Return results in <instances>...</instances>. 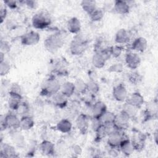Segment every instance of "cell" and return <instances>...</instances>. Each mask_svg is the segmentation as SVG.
I'll return each mask as SVG.
<instances>
[{"label": "cell", "instance_id": "cell-1", "mask_svg": "<svg viewBox=\"0 0 158 158\" xmlns=\"http://www.w3.org/2000/svg\"><path fill=\"white\" fill-rule=\"evenodd\" d=\"M63 43V39L58 35H51L49 36L44 42L45 48L51 52L57 51L62 46Z\"/></svg>", "mask_w": 158, "mask_h": 158}, {"label": "cell", "instance_id": "cell-2", "mask_svg": "<svg viewBox=\"0 0 158 158\" xmlns=\"http://www.w3.org/2000/svg\"><path fill=\"white\" fill-rule=\"evenodd\" d=\"M51 23L49 15L44 12L36 14L32 18V25L36 29H43L49 26Z\"/></svg>", "mask_w": 158, "mask_h": 158}, {"label": "cell", "instance_id": "cell-3", "mask_svg": "<svg viewBox=\"0 0 158 158\" xmlns=\"http://www.w3.org/2000/svg\"><path fill=\"white\" fill-rule=\"evenodd\" d=\"M60 86L61 85L59 82L56 79L50 78L44 84L41 92L44 95L53 96L59 91L60 89Z\"/></svg>", "mask_w": 158, "mask_h": 158}, {"label": "cell", "instance_id": "cell-4", "mask_svg": "<svg viewBox=\"0 0 158 158\" xmlns=\"http://www.w3.org/2000/svg\"><path fill=\"white\" fill-rule=\"evenodd\" d=\"M120 130L114 129L108 134L107 143L111 148L119 147L121 142L125 139L123 134L120 132Z\"/></svg>", "mask_w": 158, "mask_h": 158}, {"label": "cell", "instance_id": "cell-5", "mask_svg": "<svg viewBox=\"0 0 158 158\" xmlns=\"http://www.w3.org/2000/svg\"><path fill=\"white\" fill-rule=\"evenodd\" d=\"M40 39V36L37 32L31 31L22 36L21 43L25 46H33L36 44Z\"/></svg>", "mask_w": 158, "mask_h": 158}, {"label": "cell", "instance_id": "cell-6", "mask_svg": "<svg viewBox=\"0 0 158 158\" xmlns=\"http://www.w3.org/2000/svg\"><path fill=\"white\" fill-rule=\"evenodd\" d=\"M129 118L130 117L123 112H121L118 115H115L113 123L114 128L118 130H122L127 128L128 125Z\"/></svg>", "mask_w": 158, "mask_h": 158}, {"label": "cell", "instance_id": "cell-7", "mask_svg": "<svg viewBox=\"0 0 158 158\" xmlns=\"http://www.w3.org/2000/svg\"><path fill=\"white\" fill-rule=\"evenodd\" d=\"M86 49V44L80 38L73 40L70 45V50L73 55L81 54Z\"/></svg>", "mask_w": 158, "mask_h": 158}, {"label": "cell", "instance_id": "cell-8", "mask_svg": "<svg viewBox=\"0 0 158 158\" xmlns=\"http://www.w3.org/2000/svg\"><path fill=\"white\" fill-rule=\"evenodd\" d=\"M4 125V128H19L20 119L14 114H7L4 119L3 122H1V127Z\"/></svg>", "mask_w": 158, "mask_h": 158}, {"label": "cell", "instance_id": "cell-9", "mask_svg": "<svg viewBox=\"0 0 158 158\" xmlns=\"http://www.w3.org/2000/svg\"><path fill=\"white\" fill-rule=\"evenodd\" d=\"M125 62L130 69H136L140 64L141 58L137 53L129 52L126 55Z\"/></svg>", "mask_w": 158, "mask_h": 158}, {"label": "cell", "instance_id": "cell-10", "mask_svg": "<svg viewBox=\"0 0 158 158\" xmlns=\"http://www.w3.org/2000/svg\"><path fill=\"white\" fill-rule=\"evenodd\" d=\"M112 94L114 99L120 102L124 101L127 98V91L122 85H118L113 88Z\"/></svg>", "mask_w": 158, "mask_h": 158}, {"label": "cell", "instance_id": "cell-11", "mask_svg": "<svg viewBox=\"0 0 158 158\" xmlns=\"http://www.w3.org/2000/svg\"><path fill=\"white\" fill-rule=\"evenodd\" d=\"M126 101L127 103L138 108L143 105L144 102V98L140 93H134L129 96H127Z\"/></svg>", "mask_w": 158, "mask_h": 158}, {"label": "cell", "instance_id": "cell-12", "mask_svg": "<svg viewBox=\"0 0 158 158\" xmlns=\"http://www.w3.org/2000/svg\"><path fill=\"white\" fill-rule=\"evenodd\" d=\"M107 111V107L106 104L101 102H96L93 106L92 113L94 118L99 119Z\"/></svg>", "mask_w": 158, "mask_h": 158}, {"label": "cell", "instance_id": "cell-13", "mask_svg": "<svg viewBox=\"0 0 158 158\" xmlns=\"http://www.w3.org/2000/svg\"><path fill=\"white\" fill-rule=\"evenodd\" d=\"M114 9L117 13L121 15H125L129 12L130 6L127 1H115L114 4Z\"/></svg>", "mask_w": 158, "mask_h": 158}, {"label": "cell", "instance_id": "cell-14", "mask_svg": "<svg viewBox=\"0 0 158 158\" xmlns=\"http://www.w3.org/2000/svg\"><path fill=\"white\" fill-rule=\"evenodd\" d=\"M148 46L147 40L143 37L136 38L132 43V48L137 52H144Z\"/></svg>", "mask_w": 158, "mask_h": 158}, {"label": "cell", "instance_id": "cell-15", "mask_svg": "<svg viewBox=\"0 0 158 158\" xmlns=\"http://www.w3.org/2000/svg\"><path fill=\"white\" fill-rule=\"evenodd\" d=\"M107 58L102 52H96L92 57L93 65L98 69L103 67L106 64V61Z\"/></svg>", "mask_w": 158, "mask_h": 158}, {"label": "cell", "instance_id": "cell-16", "mask_svg": "<svg viewBox=\"0 0 158 158\" xmlns=\"http://www.w3.org/2000/svg\"><path fill=\"white\" fill-rule=\"evenodd\" d=\"M21 99V94L9 93V98L8 100V104L9 108L12 110H17L20 106Z\"/></svg>", "mask_w": 158, "mask_h": 158}, {"label": "cell", "instance_id": "cell-17", "mask_svg": "<svg viewBox=\"0 0 158 158\" xmlns=\"http://www.w3.org/2000/svg\"><path fill=\"white\" fill-rule=\"evenodd\" d=\"M130 40V35L127 30L122 28L117 31L115 35V41L118 44H125Z\"/></svg>", "mask_w": 158, "mask_h": 158}, {"label": "cell", "instance_id": "cell-18", "mask_svg": "<svg viewBox=\"0 0 158 158\" xmlns=\"http://www.w3.org/2000/svg\"><path fill=\"white\" fill-rule=\"evenodd\" d=\"M67 28L72 33H78L81 30L80 21L76 17L71 18L67 22Z\"/></svg>", "mask_w": 158, "mask_h": 158}, {"label": "cell", "instance_id": "cell-19", "mask_svg": "<svg viewBox=\"0 0 158 158\" xmlns=\"http://www.w3.org/2000/svg\"><path fill=\"white\" fill-rule=\"evenodd\" d=\"M56 128L58 131L63 133H67L71 131L72 125L70 121L67 119L60 120L56 125Z\"/></svg>", "mask_w": 158, "mask_h": 158}, {"label": "cell", "instance_id": "cell-20", "mask_svg": "<svg viewBox=\"0 0 158 158\" xmlns=\"http://www.w3.org/2000/svg\"><path fill=\"white\" fill-rule=\"evenodd\" d=\"M40 149L44 155H52L54 153V145L52 142L45 140L41 143Z\"/></svg>", "mask_w": 158, "mask_h": 158}, {"label": "cell", "instance_id": "cell-21", "mask_svg": "<svg viewBox=\"0 0 158 158\" xmlns=\"http://www.w3.org/2000/svg\"><path fill=\"white\" fill-rule=\"evenodd\" d=\"M119 147L120 148L121 151L127 156H129L135 150V148L132 143L127 139H124L121 142Z\"/></svg>", "mask_w": 158, "mask_h": 158}, {"label": "cell", "instance_id": "cell-22", "mask_svg": "<svg viewBox=\"0 0 158 158\" xmlns=\"http://www.w3.org/2000/svg\"><path fill=\"white\" fill-rule=\"evenodd\" d=\"M15 149L8 144H4L1 145V156L6 157H13L16 156Z\"/></svg>", "mask_w": 158, "mask_h": 158}, {"label": "cell", "instance_id": "cell-23", "mask_svg": "<svg viewBox=\"0 0 158 158\" xmlns=\"http://www.w3.org/2000/svg\"><path fill=\"white\" fill-rule=\"evenodd\" d=\"M75 91V87L73 83L67 81L60 86V92L65 94L67 97L72 96Z\"/></svg>", "mask_w": 158, "mask_h": 158}, {"label": "cell", "instance_id": "cell-24", "mask_svg": "<svg viewBox=\"0 0 158 158\" xmlns=\"http://www.w3.org/2000/svg\"><path fill=\"white\" fill-rule=\"evenodd\" d=\"M67 98L68 97H67L62 92L59 91L53 95L54 102L57 106L59 107H65L67 103Z\"/></svg>", "mask_w": 158, "mask_h": 158}, {"label": "cell", "instance_id": "cell-25", "mask_svg": "<svg viewBox=\"0 0 158 158\" xmlns=\"http://www.w3.org/2000/svg\"><path fill=\"white\" fill-rule=\"evenodd\" d=\"M34 120L31 117L24 116L20 119L19 128L24 130H28L34 126Z\"/></svg>", "mask_w": 158, "mask_h": 158}, {"label": "cell", "instance_id": "cell-26", "mask_svg": "<svg viewBox=\"0 0 158 158\" xmlns=\"http://www.w3.org/2000/svg\"><path fill=\"white\" fill-rule=\"evenodd\" d=\"M81 6L84 11H85L88 15L92 13L97 7L96 2L91 0H85L81 2Z\"/></svg>", "mask_w": 158, "mask_h": 158}, {"label": "cell", "instance_id": "cell-27", "mask_svg": "<svg viewBox=\"0 0 158 158\" xmlns=\"http://www.w3.org/2000/svg\"><path fill=\"white\" fill-rule=\"evenodd\" d=\"M76 125L78 129L81 132L85 133L88 127L86 117L83 115H80V116H78L76 120Z\"/></svg>", "mask_w": 158, "mask_h": 158}, {"label": "cell", "instance_id": "cell-28", "mask_svg": "<svg viewBox=\"0 0 158 158\" xmlns=\"http://www.w3.org/2000/svg\"><path fill=\"white\" fill-rule=\"evenodd\" d=\"M115 115L110 112H106L99 118L101 123L105 125H113Z\"/></svg>", "mask_w": 158, "mask_h": 158}, {"label": "cell", "instance_id": "cell-29", "mask_svg": "<svg viewBox=\"0 0 158 158\" xmlns=\"http://www.w3.org/2000/svg\"><path fill=\"white\" fill-rule=\"evenodd\" d=\"M91 20L93 22L100 21L104 17V12L101 9L96 8L92 13L89 15Z\"/></svg>", "mask_w": 158, "mask_h": 158}, {"label": "cell", "instance_id": "cell-30", "mask_svg": "<svg viewBox=\"0 0 158 158\" xmlns=\"http://www.w3.org/2000/svg\"><path fill=\"white\" fill-rule=\"evenodd\" d=\"M136 107H134L133 106L126 102L125 104L123 107V110L122 112L125 113L127 115H128L129 117L133 116L136 114Z\"/></svg>", "mask_w": 158, "mask_h": 158}, {"label": "cell", "instance_id": "cell-31", "mask_svg": "<svg viewBox=\"0 0 158 158\" xmlns=\"http://www.w3.org/2000/svg\"><path fill=\"white\" fill-rule=\"evenodd\" d=\"M74 85L75 87V90H77L80 93H83L87 89V84L80 79L77 80Z\"/></svg>", "mask_w": 158, "mask_h": 158}, {"label": "cell", "instance_id": "cell-32", "mask_svg": "<svg viewBox=\"0 0 158 158\" xmlns=\"http://www.w3.org/2000/svg\"><path fill=\"white\" fill-rule=\"evenodd\" d=\"M10 70V66L8 62L4 60L0 62V73L1 76L7 75Z\"/></svg>", "mask_w": 158, "mask_h": 158}, {"label": "cell", "instance_id": "cell-33", "mask_svg": "<svg viewBox=\"0 0 158 158\" xmlns=\"http://www.w3.org/2000/svg\"><path fill=\"white\" fill-rule=\"evenodd\" d=\"M109 51L111 56L114 57H118L121 54L122 52V49L118 46H114L109 49Z\"/></svg>", "mask_w": 158, "mask_h": 158}, {"label": "cell", "instance_id": "cell-34", "mask_svg": "<svg viewBox=\"0 0 158 158\" xmlns=\"http://www.w3.org/2000/svg\"><path fill=\"white\" fill-rule=\"evenodd\" d=\"M123 65L120 63H116V64H113L109 68L108 71L110 72H117L120 73L123 71Z\"/></svg>", "mask_w": 158, "mask_h": 158}, {"label": "cell", "instance_id": "cell-35", "mask_svg": "<svg viewBox=\"0 0 158 158\" xmlns=\"http://www.w3.org/2000/svg\"><path fill=\"white\" fill-rule=\"evenodd\" d=\"M129 80L132 83L136 85L141 81V77L138 72H132L129 75Z\"/></svg>", "mask_w": 158, "mask_h": 158}, {"label": "cell", "instance_id": "cell-36", "mask_svg": "<svg viewBox=\"0 0 158 158\" xmlns=\"http://www.w3.org/2000/svg\"><path fill=\"white\" fill-rule=\"evenodd\" d=\"M24 138L23 137L22 135H19V134H15L12 136V139L14 142L19 146H22V145L24 144Z\"/></svg>", "mask_w": 158, "mask_h": 158}, {"label": "cell", "instance_id": "cell-37", "mask_svg": "<svg viewBox=\"0 0 158 158\" xmlns=\"http://www.w3.org/2000/svg\"><path fill=\"white\" fill-rule=\"evenodd\" d=\"M87 89L93 93H96L99 90V86L94 81H90L87 84Z\"/></svg>", "mask_w": 158, "mask_h": 158}, {"label": "cell", "instance_id": "cell-38", "mask_svg": "<svg viewBox=\"0 0 158 158\" xmlns=\"http://www.w3.org/2000/svg\"><path fill=\"white\" fill-rule=\"evenodd\" d=\"M10 50V46L8 43L6 42H2L1 43V52L5 54L7 52Z\"/></svg>", "mask_w": 158, "mask_h": 158}, {"label": "cell", "instance_id": "cell-39", "mask_svg": "<svg viewBox=\"0 0 158 158\" xmlns=\"http://www.w3.org/2000/svg\"><path fill=\"white\" fill-rule=\"evenodd\" d=\"M0 16H1V22L2 23L3 20L5 19L6 15H7V10L6 9L3 7V6H1V9H0Z\"/></svg>", "mask_w": 158, "mask_h": 158}, {"label": "cell", "instance_id": "cell-40", "mask_svg": "<svg viewBox=\"0 0 158 158\" xmlns=\"http://www.w3.org/2000/svg\"><path fill=\"white\" fill-rule=\"evenodd\" d=\"M4 3H6L10 8H13V7H16V2L14 1H4Z\"/></svg>", "mask_w": 158, "mask_h": 158}, {"label": "cell", "instance_id": "cell-41", "mask_svg": "<svg viewBox=\"0 0 158 158\" xmlns=\"http://www.w3.org/2000/svg\"><path fill=\"white\" fill-rule=\"evenodd\" d=\"M73 152H75V154H80L81 152V148H80V147L78 146H73Z\"/></svg>", "mask_w": 158, "mask_h": 158}, {"label": "cell", "instance_id": "cell-42", "mask_svg": "<svg viewBox=\"0 0 158 158\" xmlns=\"http://www.w3.org/2000/svg\"><path fill=\"white\" fill-rule=\"evenodd\" d=\"M26 3H27V5L30 6V7H34L35 6V2L34 1H26Z\"/></svg>", "mask_w": 158, "mask_h": 158}]
</instances>
